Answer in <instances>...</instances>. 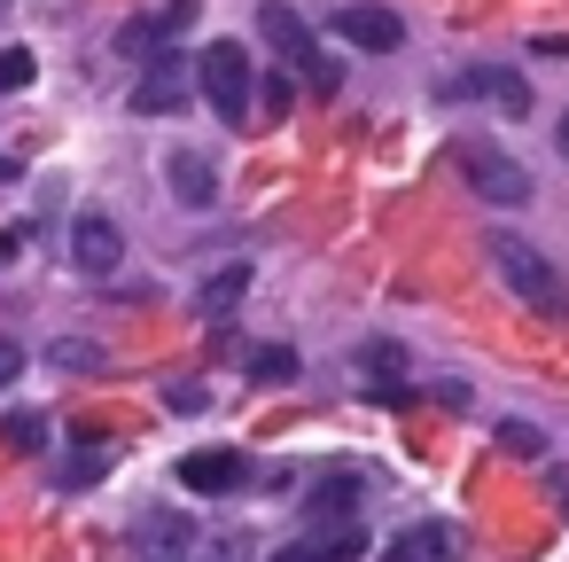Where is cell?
I'll list each match as a JSON object with an SVG mask.
<instances>
[{"mask_svg": "<svg viewBox=\"0 0 569 562\" xmlns=\"http://www.w3.org/2000/svg\"><path fill=\"white\" fill-rule=\"evenodd\" d=\"M483 250H491L499 282L522 297V313H538V321H569V282H561V266H553L538 243H522V235H491Z\"/></svg>", "mask_w": 569, "mask_h": 562, "instance_id": "cell-1", "label": "cell"}, {"mask_svg": "<svg viewBox=\"0 0 569 562\" xmlns=\"http://www.w3.org/2000/svg\"><path fill=\"white\" fill-rule=\"evenodd\" d=\"M258 32H266L273 63H289L312 95H336V87H343V63H328V48L312 40V24L289 9V0H266V9H258Z\"/></svg>", "mask_w": 569, "mask_h": 562, "instance_id": "cell-2", "label": "cell"}, {"mask_svg": "<svg viewBox=\"0 0 569 562\" xmlns=\"http://www.w3.org/2000/svg\"><path fill=\"white\" fill-rule=\"evenodd\" d=\"M196 87H203V102L219 110V126H250V110H258V71H250V48H242V40H211V48L196 56Z\"/></svg>", "mask_w": 569, "mask_h": 562, "instance_id": "cell-3", "label": "cell"}, {"mask_svg": "<svg viewBox=\"0 0 569 562\" xmlns=\"http://www.w3.org/2000/svg\"><path fill=\"white\" fill-rule=\"evenodd\" d=\"M452 172H460V188H476L483 204H530V172L491 141V134H452Z\"/></svg>", "mask_w": 569, "mask_h": 562, "instance_id": "cell-4", "label": "cell"}, {"mask_svg": "<svg viewBox=\"0 0 569 562\" xmlns=\"http://www.w3.org/2000/svg\"><path fill=\"white\" fill-rule=\"evenodd\" d=\"M437 102H499L507 118H522V110H530V79L507 71V63H476V71L437 79Z\"/></svg>", "mask_w": 569, "mask_h": 562, "instance_id": "cell-5", "label": "cell"}, {"mask_svg": "<svg viewBox=\"0 0 569 562\" xmlns=\"http://www.w3.org/2000/svg\"><path fill=\"white\" fill-rule=\"evenodd\" d=\"M180 484H188V492H203V500H219V492L258 484V461H250V453H234V445H196V453H180Z\"/></svg>", "mask_w": 569, "mask_h": 562, "instance_id": "cell-6", "label": "cell"}, {"mask_svg": "<svg viewBox=\"0 0 569 562\" xmlns=\"http://www.w3.org/2000/svg\"><path fill=\"white\" fill-rule=\"evenodd\" d=\"M328 24H336V40H351L367 56L406 48V24H398V9H382V0H343V9H328Z\"/></svg>", "mask_w": 569, "mask_h": 562, "instance_id": "cell-7", "label": "cell"}, {"mask_svg": "<svg viewBox=\"0 0 569 562\" xmlns=\"http://www.w3.org/2000/svg\"><path fill=\"white\" fill-rule=\"evenodd\" d=\"M180 102H188V56L157 48V56H149V71L133 79V110H141V118H172Z\"/></svg>", "mask_w": 569, "mask_h": 562, "instance_id": "cell-8", "label": "cell"}, {"mask_svg": "<svg viewBox=\"0 0 569 562\" xmlns=\"http://www.w3.org/2000/svg\"><path fill=\"white\" fill-rule=\"evenodd\" d=\"M118 258H126L118 219H110V211H79V227H71V266H79V274H94V282H110V274H118Z\"/></svg>", "mask_w": 569, "mask_h": 562, "instance_id": "cell-9", "label": "cell"}, {"mask_svg": "<svg viewBox=\"0 0 569 562\" xmlns=\"http://www.w3.org/2000/svg\"><path fill=\"white\" fill-rule=\"evenodd\" d=\"M164 180H172V196H180L188 211H211V204H219V172H211L203 149H172V157H164Z\"/></svg>", "mask_w": 569, "mask_h": 562, "instance_id": "cell-10", "label": "cell"}, {"mask_svg": "<svg viewBox=\"0 0 569 562\" xmlns=\"http://www.w3.org/2000/svg\"><path fill=\"white\" fill-rule=\"evenodd\" d=\"M452 546H460V531H452L445 515H429V523H406V531L382 546V562H452Z\"/></svg>", "mask_w": 569, "mask_h": 562, "instance_id": "cell-11", "label": "cell"}, {"mask_svg": "<svg viewBox=\"0 0 569 562\" xmlns=\"http://www.w3.org/2000/svg\"><path fill=\"white\" fill-rule=\"evenodd\" d=\"M188 17H196V0H164L157 17H133V24H118V48H126V56H141V48L157 56L172 32H188Z\"/></svg>", "mask_w": 569, "mask_h": 562, "instance_id": "cell-12", "label": "cell"}, {"mask_svg": "<svg viewBox=\"0 0 569 562\" xmlns=\"http://www.w3.org/2000/svg\"><path fill=\"white\" fill-rule=\"evenodd\" d=\"M359 554V531H320V539H297V546H281L273 562H351Z\"/></svg>", "mask_w": 569, "mask_h": 562, "instance_id": "cell-13", "label": "cell"}, {"mask_svg": "<svg viewBox=\"0 0 569 562\" xmlns=\"http://www.w3.org/2000/svg\"><path fill=\"white\" fill-rule=\"evenodd\" d=\"M250 375L258 383H297V352L289 344H266V352H250Z\"/></svg>", "mask_w": 569, "mask_h": 562, "instance_id": "cell-14", "label": "cell"}, {"mask_svg": "<svg viewBox=\"0 0 569 562\" xmlns=\"http://www.w3.org/2000/svg\"><path fill=\"white\" fill-rule=\"evenodd\" d=\"M32 71H40V56H32V48H0V95H24V87H32Z\"/></svg>", "mask_w": 569, "mask_h": 562, "instance_id": "cell-15", "label": "cell"}, {"mask_svg": "<svg viewBox=\"0 0 569 562\" xmlns=\"http://www.w3.org/2000/svg\"><path fill=\"white\" fill-rule=\"evenodd\" d=\"M102 469H110V445H79V453L63 461V484H94Z\"/></svg>", "mask_w": 569, "mask_h": 562, "instance_id": "cell-16", "label": "cell"}, {"mask_svg": "<svg viewBox=\"0 0 569 562\" xmlns=\"http://www.w3.org/2000/svg\"><path fill=\"white\" fill-rule=\"evenodd\" d=\"M351 492H359L351 476H343V484H320V500H312V515H343V523H351V515H359V500H351Z\"/></svg>", "mask_w": 569, "mask_h": 562, "instance_id": "cell-17", "label": "cell"}, {"mask_svg": "<svg viewBox=\"0 0 569 562\" xmlns=\"http://www.w3.org/2000/svg\"><path fill=\"white\" fill-rule=\"evenodd\" d=\"M242 282H250V274H242V266H234V274H219V282H211V289H203V313H219V321H227V305H234V297H242Z\"/></svg>", "mask_w": 569, "mask_h": 562, "instance_id": "cell-18", "label": "cell"}, {"mask_svg": "<svg viewBox=\"0 0 569 562\" xmlns=\"http://www.w3.org/2000/svg\"><path fill=\"white\" fill-rule=\"evenodd\" d=\"M499 445H507V453H522V461H538V453H546V437H538L530 422H507V430H499Z\"/></svg>", "mask_w": 569, "mask_h": 562, "instance_id": "cell-19", "label": "cell"}, {"mask_svg": "<svg viewBox=\"0 0 569 562\" xmlns=\"http://www.w3.org/2000/svg\"><path fill=\"white\" fill-rule=\"evenodd\" d=\"M9 445H17V453H40V445H48V437H40V414H17V422H9Z\"/></svg>", "mask_w": 569, "mask_h": 562, "instance_id": "cell-20", "label": "cell"}, {"mask_svg": "<svg viewBox=\"0 0 569 562\" xmlns=\"http://www.w3.org/2000/svg\"><path fill=\"white\" fill-rule=\"evenodd\" d=\"M94 359H102L94 344H56V367H94Z\"/></svg>", "mask_w": 569, "mask_h": 562, "instance_id": "cell-21", "label": "cell"}, {"mask_svg": "<svg viewBox=\"0 0 569 562\" xmlns=\"http://www.w3.org/2000/svg\"><path fill=\"white\" fill-rule=\"evenodd\" d=\"M17 375H24V352H17V344H9V336H0V391H9V383H17Z\"/></svg>", "mask_w": 569, "mask_h": 562, "instance_id": "cell-22", "label": "cell"}, {"mask_svg": "<svg viewBox=\"0 0 569 562\" xmlns=\"http://www.w3.org/2000/svg\"><path fill=\"white\" fill-rule=\"evenodd\" d=\"M157 562H203V539H196V546H188V554H157Z\"/></svg>", "mask_w": 569, "mask_h": 562, "instance_id": "cell-23", "label": "cell"}, {"mask_svg": "<svg viewBox=\"0 0 569 562\" xmlns=\"http://www.w3.org/2000/svg\"><path fill=\"white\" fill-rule=\"evenodd\" d=\"M553 141H561V157H569V110H561V134H553Z\"/></svg>", "mask_w": 569, "mask_h": 562, "instance_id": "cell-24", "label": "cell"}]
</instances>
